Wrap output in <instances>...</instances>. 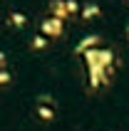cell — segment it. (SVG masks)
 Wrapping results in <instances>:
<instances>
[{
  "instance_id": "6da1fadb",
  "label": "cell",
  "mask_w": 129,
  "mask_h": 131,
  "mask_svg": "<svg viewBox=\"0 0 129 131\" xmlns=\"http://www.w3.org/2000/svg\"><path fill=\"white\" fill-rule=\"evenodd\" d=\"M60 27H62V25H60V20H50V22H45V30H47V32H60Z\"/></svg>"
}]
</instances>
